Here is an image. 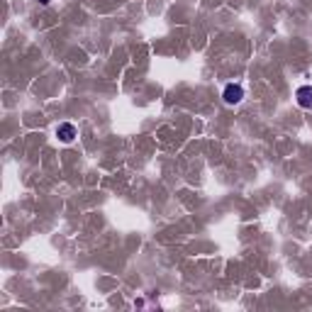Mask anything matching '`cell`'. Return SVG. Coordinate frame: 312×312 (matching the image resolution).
<instances>
[{
    "instance_id": "1",
    "label": "cell",
    "mask_w": 312,
    "mask_h": 312,
    "mask_svg": "<svg viewBox=\"0 0 312 312\" xmlns=\"http://www.w3.org/2000/svg\"><path fill=\"white\" fill-rule=\"evenodd\" d=\"M242 98H244V88H242V85L230 83V85L225 88V103H227V105H237V103H242Z\"/></svg>"
},
{
    "instance_id": "2",
    "label": "cell",
    "mask_w": 312,
    "mask_h": 312,
    "mask_svg": "<svg viewBox=\"0 0 312 312\" xmlns=\"http://www.w3.org/2000/svg\"><path fill=\"white\" fill-rule=\"evenodd\" d=\"M295 98H298V105H300V108L312 110V85H302V88H298Z\"/></svg>"
},
{
    "instance_id": "3",
    "label": "cell",
    "mask_w": 312,
    "mask_h": 312,
    "mask_svg": "<svg viewBox=\"0 0 312 312\" xmlns=\"http://www.w3.org/2000/svg\"><path fill=\"white\" fill-rule=\"evenodd\" d=\"M56 137H59V139H61V142H73V137H76V127H73V124L71 122H64V124H59V127H56Z\"/></svg>"
},
{
    "instance_id": "4",
    "label": "cell",
    "mask_w": 312,
    "mask_h": 312,
    "mask_svg": "<svg viewBox=\"0 0 312 312\" xmlns=\"http://www.w3.org/2000/svg\"><path fill=\"white\" fill-rule=\"evenodd\" d=\"M39 3H41V5H47V3H49V0H39Z\"/></svg>"
}]
</instances>
